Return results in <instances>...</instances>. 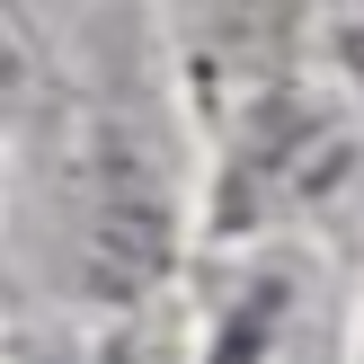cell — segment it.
Instances as JSON below:
<instances>
[{
  "instance_id": "obj_1",
  "label": "cell",
  "mask_w": 364,
  "mask_h": 364,
  "mask_svg": "<svg viewBox=\"0 0 364 364\" xmlns=\"http://www.w3.org/2000/svg\"><path fill=\"white\" fill-rule=\"evenodd\" d=\"M71 213H80V294L142 302L169 276V178L134 124H89L80 169H71Z\"/></svg>"
},
{
  "instance_id": "obj_2",
  "label": "cell",
  "mask_w": 364,
  "mask_h": 364,
  "mask_svg": "<svg viewBox=\"0 0 364 364\" xmlns=\"http://www.w3.org/2000/svg\"><path fill=\"white\" fill-rule=\"evenodd\" d=\"M347 53H355V71H364V0H347Z\"/></svg>"
}]
</instances>
